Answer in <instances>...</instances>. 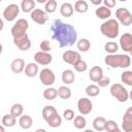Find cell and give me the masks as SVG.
Listing matches in <instances>:
<instances>
[{
    "label": "cell",
    "mask_w": 132,
    "mask_h": 132,
    "mask_svg": "<svg viewBox=\"0 0 132 132\" xmlns=\"http://www.w3.org/2000/svg\"><path fill=\"white\" fill-rule=\"evenodd\" d=\"M51 30L53 33V39L58 41L60 47L71 46L77 40L75 28L70 24L63 23L61 20H55Z\"/></svg>",
    "instance_id": "1"
},
{
    "label": "cell",
    "mask_w": 132,
    "mask_h": 132,
    "mask_svg": "<svg viewBox=\"0 0 132 132\" xmlns=\"http://www.w3.org/2000/svg\"><path fill=\"white\" fill-rule=\"evenodd\" d=\"M104 63L111 68H128L131 64V58L129 55L112 54L104 58Z\"/></svg>",
    "instance_id": "2"
},
{
    "label": "cell",
    "mask_w": 132,
    "mask_h": 132,
    "mask_svg": "<svg viewBox=\"0 0 132 132\" xmlns=\"http://www.w3.org/2000/svg\"><path fill=\"white\" fill-rule=\"evenodd\" d=\"M100 31L101 33L110 39L116 38L119 35V31H120V25L117 22V20L114 19H109L107 21H105L104 23L101 24L100 26Z\"/></svg>",
    "instance_id": "3"
},
{
    "label": "cell",
    "mask_w": 132,
    "mask_h": 132,
    "mask_svg": "<svg viewBox=\"0 0 132 132\" xmlns=\"http://www.w3.org/2000/svg\"><path fill=\"white\" fill-rule=\"evenodd\" d=\"M110 94L113 98H116L119 102H126L129 99V92L128 90H126L124 88V86H122L121 84L117 82L113 84L110 87Z\"/></svg>",
    "instance_id": "4"
},
{
    "label": "cell",
    "mask_w": 132,
    "mask_h": 132,
    "mask_svg": "<svg viewBox=\"0 0 132 132\" xmlns=\"http://www.w3.org/2000/svg\"><path fill=\"white\" fill-rule=\"evenodd\" d=\"M116 16H117V22L121 23L122 25L128 27L132 24V14L131 12L125 8V7H120L116 10Z\"/></svg>",
    "instance_id": "5"
},
{
    "label": "cell",
    "mask_w": 132,
    "mask_h": 132,
    "mask_svg": "<svg viewBox=\"0 0 132 132\" xmlns=\"http://www.w3.org/2000/svg\"><path fill=\"white\" fill-rule=\"evenodd\" d=\"M13 37V43L19 47L21 51H28L31 47V40L29 38V35L27 33H22L18 34Z\"/></svg>",
    "instance_id": "6"
},
{
    "label": "cell",
    "mask_w": 132,
    "mask_h": 132,
    "mask_svg": "<svg viewBox=\"0 0 132 132\" xmlns=\"http://www.w3.org/2000/svg\"><path fill=\"white\" fill-rule=\"evenodd\" d=\"M39 79H40V81L43 86L50 87V86L54 85V82L56 80V76H55L52 69L43 68L39 73Z\"/></svg>",
    "instance_id": "7"
},
{
    "label": "cell",
    "mask_w": 132,
    "mask_h": 132,
    "mask_svg": "<svg viewBox=\"0 0 132 132\" xmlns=\"http://www.w3.org/2000/svg\"><path fill=\"white\" fill-rule=\"evenodd\" d=\"M20 12V8L18 6V4L11 3L9 5H7L4 10H3V16L7 22H12L13 20L16 19V16L19 15Z\"/></svg>",
    "instance_id": "8"
},
{
    "label": "cell",
    "mask_w": 132,
    "mask_h": 132,
    "mask_svg": "<svg viewBox=\"0 0 132 132\" xmlns=\"http://www.w3.org/2000/svg\"><path fill=\"white\" fill-rule=\"evenodd\" d=\"M77 109H78L79 113L82 116L89 114L93 109V103L89 98L82 97V98L78 99V101H77Z\"/></svg>",
    "instance_id": "9"
},
{
    "label": "cell",
    "mask_w": 132,
    "mask_h": 132,
    "mask_svg": "<svg viewBox=\"0 0 132 132\" xmlns=\"http://www.w3.org/2000/svg\"><path fill=\"white\" fill-rule=\"evenodd\" d=\"M30 13H31V14H30L31 20H32L33 22H35L36 24H38V25H43V24H45V23L47 22V20H48L47 13H46L44 10L40 9V8H35V9H34L33 11H31Z\"/></svg>",
    "instance_id": "10"
},
{
    "label": "cell",
    "mask_w": 132,
    "mask_h": 132,
    "mask_svg": "<svg viewBox=\"0 0 132 132\" xmlns=\"http://www.w3.org/2000/svg\"><path fill=\"white\" fill-rule=\"evenodd\" d=\"M29 29V23L27 20L25 19H20L16 21V23L12 26L11 28V35L15 36L18 34H22V33H27V30Z\"/></svg>",
    "instance_id": "11"
},
{
    "label": "cell",
    "mask_w": 132,
    "mask_h": 132,
    "mask_svg": "<svg viewBox=\"0 0 132 132\" xmlns=\"http://www.w3.org/2000/svg\"><path fill=\"white\" fill-rule=\"evenodd\" d=\"M62 60L65 63L70 64V65L73 66L75 63H77L79 60H81V57H80V54L78 52H75V51H66L62 55Z\"/></svg>",
    "instance_id": "12"
},
{
    "label": "cell",
    "mask_w": 132,
    "mask_h": 132,
    "mask_svg": "<svg viewBox=\"0 0 132 132\" xmlns=\"http://www.w3.org/2000/svg\"><path fill=\"white\" fill-rule=\"evenodd\" d=\"M34 61L36 64H39V65H48L52 63L53 61V56L50 54V53H44V52H37L35 55H34Z\"/></svg>",
    "instance_id": "13"
},
{
    "label": "cell",
    "mask_w": 132,
    "mask_h": 132,
    "mask_svg": "<svg viewBox=\"0 0 132 132\" xmlns=\"http://www.w3.org/2000/svg\"><path fill=\"white\" fill-rule=\"evenodd\" d=\"M120 45L121 48L126 53L132 52V35L131 33H124L120 37Z\"/></svg>",
    "instance_id": "14"
},
{
    "label": "cell",
    "mask_w": 132,
    "mask_h": 132,
    "mask_svg": "<svg viewBox=\"0 0 132 132\" xmlns=\"http://www.w3.org/2000/svg\"><path fill=\"white\" fill-rule=\"evenodd\" d=\"M122 129L124 132L132 131V107H128L126 112L124 113L122 121Z\"/></svg>",
    "instance_id": "15"
},
{
    "label": "cell",
    "mask_w": 132,
    "mask_h": 132,
    "mask_svg": "<svg viewBox=\"0 0 132 132\" xmlns=\"http://www.w3.org/2000/svg\"><path fill=\"white\" fill-rule=\"evenodd\" d=\"M25 61L22 58H16L14 60H12L11 64H10V68L11 71L15 74H19L21 72H23V70L25 69Z\"/></svg>",
    "instance_id": "16"
},
{
    "label": "cell",
    "mask_w": 132,
    "mask_h": 132,
    "mask_svg": "<svg viewBox=\"0 0 132 132\" xmlns=\"http://www.w3.org/2000/svg\"><path fill=\"white\" fill-rule=\"evenodd\" d=\"M102 76H103V69L100 66H93L89 71V78L94 82H97Z\"/></svg>",
    "instance_id": "17"
},
{
    "label": "cell",
    "mask_w": 132,
    "mask_h": 132,
    "mask_svg": "<svg viewBox=\"0 0 132 132\" xmlns=\"http://www.w3.org/2000/svg\"><path fill=\"white\" fill-rule=\"evenodd\" d=\"M73 11H74L73 5L71 3H69V2H64L60 6V13L64 18H70V16H72Z\"/></svg>",
    "instance_id": "18"
},
{
    "label": "cell",
    "mask_w": 132,
    "mask_h": 132,
    "mask_svg": "<svg viewBox=\"0 0 132 132\" xmlns=\"http://www.w3.org/2000/svg\"><path fill=\"white\" fill-rule=\"evenodd\" d=\"M19 125L22 129H25V130H28L32 127L33 125V120L30 116L28 114H23L20 117V120H19Z\"/></svg>",
    "instance_id": "19"
},
{
    "label": "cell",
    "mask_w": 132,
    "mask_h": 132,
    "mask_svg": "<svg viewBox=\"0 0 132 132\" xmlns=\"http://www.w3.org/2000/svg\"><path fill=\"white\" fill-rule=\"evenodd\" d=\"M95 14L98 19L106 20L111 15V10L105 6H98V8H96L95 10Z\"/></svg>",
    "instance_id": "20"
},
{
    "label": "cell",
    "mask_w": 132,
    "mask_h": 132,
    "mask_svg": "<svg viewBox=\"0 0 132 132\" xmlns=\"http://www.w3.org/2000/svg\"><path fill=\"white\" fill-rule=\"evenodd\" d=\"M61 78L65 85H71L75 79V74L71 69H66L62 72Z\"/></svg>",
    "instance_id": "21"
},
{
    "label": "cell",
    "mask_w": 132,
    "mask_h": 132,
    "mask_svg": "<svg viewBox=\"0 0 132 132\" xmlns=\"http://www.w3.org/2000/svg\"><path fill=\"white\" fill-rule=\"evenodd\" d=\"M38 73V65L36 63H28L25 66V74L28 77H35Z\"/></svg>",
    "instance_id": "22"
},
{
    "label": "cell",
    "mask_w": 132,
    "mask_h": 132,
    "mask_svg": "<svg viewBox=\"0 0 132 132\" xmlns=\"http://www.w3.org/2000/svg\"><path fill=\"white\" fill-rule=\"evenodd\" d=\"M58 111L56 109V107L52 106V105H46L42 108V111H41V114H42V118L43 120L46 122L51 117H53L54 114H56Z\"/></svg>",
    "instance_id": "23"
},
{
    "label": "cell",
    "mask_w": 132,
    "mask_h": 132,
    "mask_svg": "<svg viewBox=\"0 0 132 132\" xmlns=\"http://www.w3.org/2000/svg\"><path fill=\"white\" fill-rule=\"evenodd\" d=\"M76 12L78 13H85L88 11L89 9V5H88V2L85 1V0H77L75 3H74V8H73Z\"/></svg>",
    "instance_id": "24"
},
{
    "label": "cell",
    "mask_w": 132,
    "mask_h": 132,
    "mask_svg": "<svg viewBox=\"0 0 132 132\" xmlns=\"http://www.w3.org/2000/svg\"><path fill=\"white\" fill-rule=\"evenodd\" d=\"M106 122V119L104 117H97L93 121V128L95 131L101 132L104 130V124Z\"/></svg>",
    "instance_id": "25"
},
{
    "label": "cell",
    "mask_w": 132,
    "mask_h": 132,
    "mask_svg": "<svg viewBox=\"0 0 132 132\" xmlns=\"http://www.w3.org/2000/svg\"><path fill=\"white\" fill-rule=\"evenodd\" d=\"M76 46H77V50H78L79 52L85 53V52H88V51L90 50V47H91V42H90V40L87 39V38H81V39H79L78 41H76Z\"/></svg>",
    "instance_id": "26"
},
{
    "label": "cell",
    "mask_w": 132,
    "mask_h": 132,
    "mask_svg": "<svg viewBox=\"0 0 132 132\" xmlns=\"http://www.w3.org/2000/svg\"><path fill=\"white\" fill-rule=\"evenodd\" d=\"M46 123H47V125H48L50 127H52V128H57V127H60V126H61V124H62V118H61V116L57 112L56 114H54L53 117H51V118L46 121Z\"/></svg>",
    "instance_id": "27"
},
{
    "label": "cell",
    "mask_w": 132,
    "mask_h": 132,
    "mask_svg": "<svg viewBox=\"0 0 132 132\" xmlns=\"http://www.w3.org/2000/svg\"><path fill=\"white\" fill-rule=\"evenodd\" d=\"M57 93H58V96L61 99H64V100L69 99L71 97V90L68 87H66V86L59 87L58 90H57Z\"/></svg>",
    "instance_id": "28"
},
{
    "label": "cell",
    "mask_w": 132,
    "mask_h": 132,
    "mask_svg": "<svg viewBox=\"0 0 132 132\" xmlns=\"http://www.w3.org/2000/svg\"><path fill=\"white\" fill-rule=\"evenodd\" d=\"M35 1L34 0H23L21 3V8L24 12H31L34 10Z\"/></svg>",
    "instance_id": "29"
},
{
    "label": "cell",
    "mask_w": 132,
    "mask_h": 132,
    "mask_svg": "<svg viewBox=\"0 0 132 132\" xmlns=\"http://www.w3.org/2000/svg\"><path fill=\"white\" fill-rule=\"evenodd\" d=\"M119 50V44L114 41H107L104 44V51L106 53H108V55H112V54H117Z\"/></svg>",
    "instance_id": "30"
},
{
    "label": "cell",
    "mask_w": 132,
    "mask_h": 132,
    "mask_svg": "<svg viewBox=\"0 0 132 132\" xmlns=\"http://www.w3.org/2000/svg\"><path fill=\"white\" fill-rule=\"evenodd\" d=\"M1 122H2V125L4 127H12L16 123V118L11 116L10 113L9 114H4L2 120H1Z\"/></svg>",
    "instance_id": "31"
},
{
    "label": "cell",
    "mask_w": 132,
    "mask_h": 132,
    "mask_svg": "<svg viewBox=\"0 0 132 132\" xmlns=\"http://www.w3.org/2000/svg\"><path fill=\"white\" fill-rule=\"evenodd\" d=\"M23 111H24V107L21 103H14L10 107V114L13 116L14 118L21 117L23 114Z\"/></svg>",
    "instance_id": "32"
},
{
    "label": "cell",
    "mask_w": 132,
    "mask_h": 132,
    "mask_svg": "<svg viewBox=\"0 0 132 132\" xmlns=\"http://www.w3.org/2000/svg\"><path fill=\"white\" fill-rule=\"evenodd\" d=\"M87 125V120L84 116H76L73 119V126L76 129H84Z\"/></svg>",
    "instance_id": "33"
},
{
    "label": "cell",
    "mask_w": 132,
    "mask_h": 132,
    "mask_svg": "<svg viewBox=\"0 0 132 132\" xmlns=\"http://www.w3.org/2000/svg\"><path fill=\"white\" fill-rule=\"evenodd\" d=\"M85 91L89 97H96L100 93V88L96 85H89V86H87Z\"/></svg>",
    "instance_id": "34"
},
{
    "label": "cell",
    "mask_w": 132,
    "mask_h": 132,
    "mask_svg": "<svg viewBox=\"0 0 132 132\" xmlns=\"http://www.w3.org/2000/svg\"><path fill=\"white\" fill-rule=\"evenodd\" d=\"M57 96H58V93H57V89H55V88L48 87L43 91V97L46 100H54V99H56Z\"/></svg>",
    "instance_id": "35"
},
{
    "label": "cell",
    "mask_w": 132,
    "mask_h": 132,
    "mask_svg": "<svg viewBox=\"0 0 132 132\" xmlns=\"http://www.w3.org/2000/svg\"><path fill=\"white\" fill-rule=\"evenodd\" d=\"M121 80L127 86H132V71L126 70L121 74Z\"/></svg>",
    "instance_id": "36"
},
{
    "label": "cell",
    "mask_w": 132,
    "mask_h": 132,
    "mask_svg": "<svg viewBox=\"0 0 132 132\" xmlns=\"http://www.w3.org/2000/svg\"><path fill=\"white\" fill-rule=\"evenodd\" d=\"M57 9V1L56 0H47L44 5V11L46 13H53Z\"/></svg>",
    "instance_id": "37"
},
{
    "label": "cell",
    "mask_w": 132,
    "mask_h": 132,
    "mask_svg": "<svg viewBox=\"0 0 132 132\" xmlns=\"http://www.w3.org/2000/svg\"><path fill=\"white\" fill-rule=\"evenodd\" d=\"M117 129H119V126H118V124H117V122H114V121H112V120H106V122H105V124H104V130L105 131H107V132H112V131H114V130H117Z\"/></svg>",
    "instance_id": "38"
},
{
    "label": "cell",
    "mask_w": 132,
    "mask_h": 132,
    "mask_svg": "<svg viewBox=\"0 0 132 132\" xmlns=\"http://www.w3.org/2000/svg\"><path fill=\"white\" fill-rule=\"evenodd\" d=\"M73 67L77 72H85L88 68V65H87V62H85L84 60H79L77 63L73 65Z\"/></svg>",
    "instance_id": "39"
},
{
    "label": "cell",
    "mask_w": 132,
    "mask_h": 132,
    "mask_svg": "<svg viewBox=\"0 0 132 132\" xmlns=\"http://www.w3.org/2000/svg\"><path fill=\"white\" fill-rule=\"evenodd\" d=\"M39 47H40V51L41 52H44V53H48L52 50V45H51V42L48 40L41 41L40 44H39Z\"/></svg>",
    "instance_id": "40"
},
{
    "label": "cell",
    "mask_w": 132,
    "mask_h": 132,
    "mask_svg": "<svg viewBox=\"0 0 132 132\" xmlns=\"http://www.w3.org/2000/svg\"><path fill=\"white\" fill-rule=\"evenodd\" d=\"M97 84H98V87L99 88H105V87H107L109 84H110V78L108 77V76H102L98 81H97Z\"/></svg>",
    "instance_id": "41"
},
{
    "label": "cell",
    "mask_w": 132,
    "mask_h": 132,
    "mask_svg": "<svg viewBox=\"0 0 132 132\" xmlns=\"http://www.w3.org/2000/svg\"><path fill=\"white\" fill-rule=\"evenodd\" d=\"M74 111L72 110V109H70V108H68V109H66V110H64V112H63V118L66 120V121H72L73 119H74Z\"/></svg>",
    "instance_id": "42"
},
{
    "label": "cell",
    "mask_w": 132,
    "mask_h": 132,
    "mask_svg": "<svg viewBox=\"0 0 132 132\" xmlns=\"http://www.w3.org/2000/svg\"><path fill=\"white\" fill-rule=\"evenodd\" d=\"M103 6H105V7H107V8H112V7H114L116 6V1L114 0H104L103 1Z\"/></svg>",
    "instance_id": "43"
},
{
    "label": "cell",
    "mask_w": 132,
    "mask_h": 132,
    "mask_svg": "<svg viewBox=\"0 0 132 132\" xmlns=\"http://www.w3.org/2000/svg\"><path fill=\"white\" fill-rule=\"evenodd\" d=\"M91 3L94 5H100L102 3V1L101 0H91Z\"/></svg>",
    "instance_id": "44"
},
{
    "label": "cell",
    "mask_w": 132,
    "mask_h": 132,
    "mask_svg": "<svg viewBox=\"0 0 132 132\" xmlns=\"http://www.w3.org/2000/svg\"><path fill=\"white\" fill-rule=\"evenodd\" d=\"M3 28H4V23H3L2 19H0V31H2Z\"/></svg>",
    "instance_id": "45"
},
{
    "label": "cell",
    "mask_w": 132,
    "mask_h": 132,
    "mask_svg": "<svg viewBox=\"0 0 132 132\" xmlns=\"http://www.w3.org/2000/svg\"><path fill=\"white\" fill-rule=\"evenodd\" d=\"M35 132H46V130L45 129H42V128H38V129L35 130Z\"/></svg>",
    "instance_id": "46"
},
{
    "label": "cell",
    "mask_w": 132,
    "mask_h": 132,
    "mask_svg": "<svg viewBox=\"0 0 132 132\" xmlns=\"http://www.w3.org/2000/svg\"><path fill=\"white\" fill-rule=\"evenodd\" d=\"M0 132H5V128L3 125H0Z\"/></svg>",
    "instance_id": "47"
},
{
    "label": "cell",
    "mask_w": 132,
    "mask_h": 132,
    "mask_svg": "<svg viewBox=\"0 0 132 132\" xmlns=\"http://www.w3.org/2000/svg\"><path fill=\"white\" fill-rule=\"evenodd\" d=\"M84 132H95L94 130H92V129H86Z\"/></svg>",
    "instance_id": "48"
},
{
    "label": "cell",
    "mask_w": 132,
    "mask_h": 132,
    "mask_svg": "<svg viewBox=\"0 0 132 132\" xmlns=\"http://www.w3.org/2000/svg\"><path fill=\"white\" fill-rule=\"evenodd\" d=\"M2 51H3V46H2V44L0 43V56H1V54H2Z\"/></svg>",
    "instance_id": "49"
},
{
    "label": "cell",
    "mask_w": 132,
    "mask_h": 132,
    "mask_svg": "<svg viewBox=\"0 0 132 132\" xmlns=\"http://www.w3.org/2000/svg\"><path fill=\"white\" fill-rule=\"evenodd\" d=\"M112 132H122V131H121L120 128H119V129H117V130H114V131H112Z\"/></svg>",
    "instance_id": "50"
},
{
    "label": "cell",
    "mask_w": 132,
    "mask_h": 132,
    "mask_svg": "<svg viewBox=\"0 0 132 132\" xmlns=\"http://www.w3.org/2000/svg\"><path fill=\"white\" fill-rule=\"evenodd\" d=\"M0 3H1V0H0Z\"/></svg>",
    "instance_id": "51"
}]
</instances>
